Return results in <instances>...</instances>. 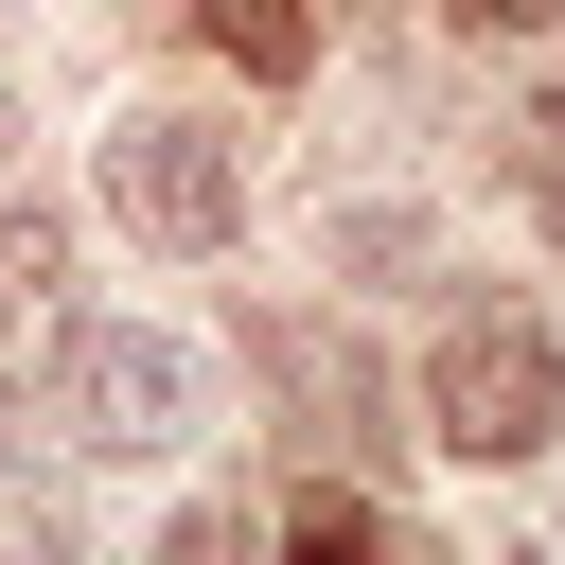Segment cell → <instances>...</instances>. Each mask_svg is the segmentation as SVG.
<instances>
[{
  "label": "cell",
  "instance_id": "obj_1",
  "mask_svg": "<svg viewBox=\"0 0 565 565\" xmlns=\"http://www.w3.org/2000/svg\"><path fill=\"white\" fill-rule=\"evenodd\" d=\"M53 406H71V441H88V459H177V441L212 424V353H194V335H159V318H71Z\"/></svg>",
  "mask_w": 565,
  "mask_h": 565
},
{
  "label": "cell",
  "instance_id": "obj_2",
  "mask_svg": "<svg viewBox=\"0 0 565 565\" xmlns=\"http://www.w3.org/2000/svg\"><path fill=\"white\" fill-rule=\"evenodd\" d=\"M424 424H441L459 459H547V441H565V353H547L512 300H459L441 353H424Z\"/></svg>",
  "mask_w": 565,
  "mask_h": 565
},
{
  "label": "cell",
  "instance_id": "obj_3",
  "mask_svg": "<svg viewBox=\"0 0 565 565\" xmlns=\"http://www.w3.org/2000/svg\"><path fill=\"white\" fill-rule=\"evenodd\" d=\"M106 212H124L141 247H230V230H247L230 124H212V106H124V124H106Z\"/></svg>",
  "mask_w": 565,
  "mask_h": 565
},
{
  "label": "cell",
  "instance_id": "obj_4",
  "mask_svg": "<svg viewBox=\"0 0 565 565\" xmlns=\"http://www.w3.org/2000/svg\"><path fill=\"white\" fill-rule=\"evenodd\" d=\"M212 35H230L247 71H300V53H318V0H212Z\"/></svg>",
  "mask_w": 565,
  "mask_h": 565
},
{
  "label": "cell",
  "instance_id": "obj_5",
  "mask_svg": "<svg viewBox=\"0 0 565 565\" xmlns=\"http://www.w3.org/2000/svg\"><path fill=\"white\" fill-rule=\"evenodd\" d=\"M530 212H547V230H565V106H547V124H530Z\"/></svg>",
  "mask_w": 565,
  "mask_h": 565
},
{
  "label": "cell",
  "instance_id": "obj_6",
  "mask_svg": "<svg viewBox=\"0 0 565 565\" xmlns=\"http://www.w3.org/2000/svg\"><path fill=\"white\" fill-rule=\"evenodd\" d=\"M441 18H477V35H512V18H547V0H441Z\"/></svg>",
  "mask_w": 565,
  "mask_h": 565
},
{
  "label": "cell",
  "instance_id": "obj_7",
  "mask_svg": "<svg viewBox=\"0 0 565 565\" xmlns=\"http://www.w3.org/2000/svg\"><path fill=\"white\" fill-rule=\"evenodd\" d=\"M0 177H18V88H0Z\"/></svg>",
  "mask_w": 565,
  "mask_h": 565
}]
</instances>
